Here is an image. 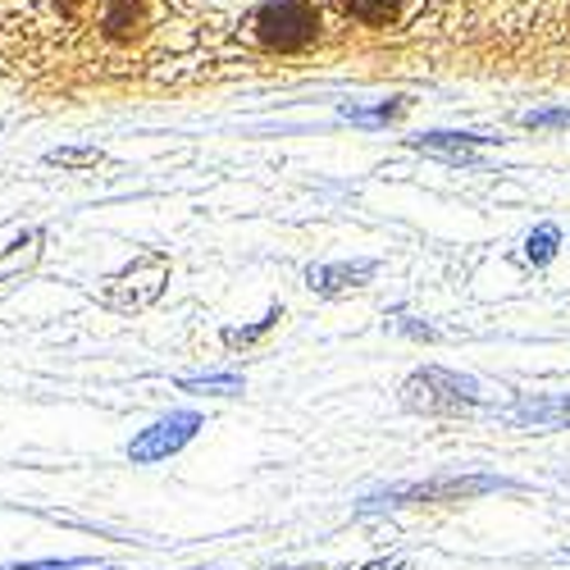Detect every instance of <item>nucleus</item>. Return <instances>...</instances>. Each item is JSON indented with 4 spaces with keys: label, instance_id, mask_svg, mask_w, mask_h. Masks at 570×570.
<instances>
[{
    "label": "nucleus",
    "instance_id": "18",
    "mask_svg": "<svg viewBox=\"0 0 570 570\" xmlns=\"http://www.w3.org/2000/svg\"><path fill=\"white\" fill-rule=\"evenodd\" d=\"M566 119H570L566 110H552V115H530L525 124H530V128H557V124H566Z\"/></svg>",
    "mask_w": 570,
    "mask_h": 570
},
{
    "label": "nucleus",
    "instance_id": "11",
    "mask_svg": "<svg viewBox=\"0 0 570 570\" xmlns=\"http://www.w3.org/2000/svg\"><path fill=\"white\" fill-rule=\"evenodd\" d=\"M515 420H525V424H570V397H520Z\"/></svg>",
    "mask_w": 570,
    "mask_h": 570
},
{
    "label": "nucleus",
    "instance_id": "20",
    "mask_svg": "<svg viewBox=\"0 0 570 570\" xmlns=\"http://www.w3.org/2000/svg\"><path fill=\"white\" fill-rule=\"evenodd\" d=\"M73 6H78V0H65V10H73Z\"/></svg>",
    "mask_w": 570,
    "mask_h": 570
},
{
    "label": "nucleus",
    "instance_id": "5",
    "mask_svg": "<svg viewBox=\"0 0 570 570\" xmlns=\"http://www.w3.org/2000/svg\"><path fill=\"white\" fill-rule=\"evenodd\" d=\"M202 411H193V406H183V411H169V415H160V420H151L147 430H141L132 443H128V461L132 465H160V461H169V456H178L187 443H193L197 434H202Z\"/></svg>",
    "mask_w": 570,
    "mask_h": 570
},
{
    "label": "nucleus",
    "instance_id": "6",
    "mask_svg": "<svg viewBox=\"0 0 570 570\" xmlns=\"http://www.w3.org/2000/svg\"><path fill=\"white\" fill-rule=\"evenodd\" d=\"M379 274V261H334V265H311L302 278L315 297H347Z\"/></svg>",
    "mask_w": 570,
    "mask_h": 570
},
{
    "label": "nucleus",
    "instance_id": "13",
    "mask_svg": "<svg viewBox=\"0 0 570 570\" xmlns=\"http://www.w3.org/2000/svg\"><path fill=\"white\" fill-rule=\"evenodd\" d=\"M343 6H347L352 19H361V23H370V28H384V23L397 19L402 0H343Z\"/></svg>",
    "mask_w": 570,
    "mask_h": 570
},
{
    "label": "nucleus",
    "instance_id": "15",
    "mask_svg": "<svg viewBox=\"0 0 570 570\" xmlns=\"http://www.w3.org/2000/svg\"><path fill=\"white\" fill-rule=\"evenodd\" d=\"M10 570H110L106 561H91V557H46V561H19Z\"/></svg>",
    "mask_w": 570,
    "mask_h": 570
},
{
    "label": "nucleus",
    "instance_id": "8",
    "mask_svg": "<svg viewBox=\"0 0 570 570\" xmlns=\"http://www.w3.org/2000/svg\"><path fill=\"white\" fill-rule=\"evenodd\" d=\"M41 228H28V233H19L14 243L0 252V283H10V278H19V274H28L37 261H41Z\"/></svg>",
    "mask_w": 570,
    "mask_h": 570
},
{
    "label": "nucleus",
    "instance_id": "10",
    "mask_svg": "<svg viewBox=\"0 0 570 570\" xmlns=\"http://www.w3.org/2000/svg\"><path fill=\"white\" fill-rule=\"evenodd\" d=\"M183 393H202V397H243L247 393V379L237 370H219V374H187L178 379Z\"/></svg>",
    "mask_w": 570,
    "mask_h": 570
},
{
    "label": "nucleus",
    "instance_id": "2",
    "mask_svg": "<svg viewBox=\"0 0 570 570\" xmlns=\"http://www.w3.org/2000/svg\"><path fill=\"white\" fill-rule=\"evenodd\" d=\"M484 402L480 379H470L448 365H420L402 384V406L411 415H461Z\"/></svg>",
    "mask_w": 570,
    "mask_h": 570
},
{
    "label": "nucleus",
    "instance_id": "3",
    "mask_svg": "<svg viewBox=\"0 0 570 570\" xmlns=\"http://www.w3.org/2000/svg\"><path fill=\"white\" fill-rule=\"evenodd\" d=\"M165 283H169V256L147 247V252H137L119 274H110L101 283L97 302L106 311H119V315H141L147 306H156L165 297Z\"/></svg>",
    "mask_w": 570,
    "mask_h": 570
},
{
    "label": "nucleus",
    "instance_id": "4",
    "mask_svg": "<svg viewBox=\"0 0 570 570\" xmlns=\"http://www.w3.org/2000/svg\"><path fill=\"white\" fill-rule=\"evenodd\" d=\"M252 28H256V41L269 46V51H302L320 32V14L311 0H269L252 19Z\"/></svg>",
    "mask_w": 570,
    "mask_h": 570
},
{
    "label": "nucleus",
    "instance_id": "9",
    "mask_svg": "<svg viewBox=\"0 0 570 570\" xmlns=\"http://www.w3.org/2000/svg\"><path fill=\"white\" fill-rule=\"evenodd\" d=\"M484 141H493V137H474V132H430V137H415V147L430 151V156H443V160L470 165V160H474V147H484Z\"/></svg>",
    "mask_w": 570,
    "mask_h": 570
},
{
    "label": "nucleus",
    "instance_id": "14",
    "mask_svg": "<svg viewBox=\"0 0 570 570\" xmlns=\"http://www.w3.org/2000/svg\"><path fill=\"white\" fill-rule=\"evenodd\" d=\"M557 247H561V228H557V224H539V228L525 237V261H530V265H548V261L557 256Z\"/></svg>",
    "mask_w": 570,
    "mask_h": 570
},
{
    "label": "nucleus",
    "instance_id": "16",
    "mask_svg": "<svg viewBox=\"0 0 570 570\" xmlns=\"http://www.w3.org/2000/svg\"><path fill=\"white\" fill-rule=\"evenodd\" d=\"M51 165H60V169H97V165H106V156L97 147H69V151H51Z\"/></svg>",
    "mask_w": 570,
    "mask_h": 570
},
{
    "label": "nucleus",
    "instance_id": "17",
    "mask_svg": "<svg viewBox=\"0 0 570 570\" xmlns=\"http://www.w3.org/2000/svg\"><path fill=\"white\" fill-rule=\"evenodd\" d=\"M393 328L397 334H406V338H415V343H439V328L434 324H424V320H411V315H393Z\"/></svg>",
    "mask_w": 570,
    "mask_h": 570
},
{
    "label": "nucleus",
    "instance_id": "12",
    "mask_svg": "<svg viewBox=\"0 0 570 570\" xmlns=\"http://www.w3.org/2000/svg\"><path fill=\"white\" fill-rule=\"evenodd\" d=\"M278 320H283V306H269V311H265L261 320H252V324H228L224 334H219V343L233 347V352H237V347H256V343L269 334V328H278Z\"/></svg>",
    "mask_w": 570,
    "mask_h": 570
},
{
    "label": "nucleus",
    "instance_id": "1",
    "mask_svg": "<svg viewBox=\"0 0 570 570\" xmlns=\"http://www.w3.org/2000/svg\"><path fill=\"white\" fill-rule=\"evenodd\" d=\"M515 489L502 474H439V480H424V484H402V489H384V493H370L356 511H397V507H439V502H470V498H484V493H502Z\"/></svg>",
    "mask_w": 570,
    "mask_h": 570
},
{
    "label": "nucleus",
    "instance_id": "19",
    "mask_svg": "<svg viewBox=\"0 0 570 570\" xmlns=\"http://www.w3.org/2000/svg\"><path fill=\"white\" fill-rule=\"evenodd\" d=\"M361 570H411V561H402V557H379V561H365Z\"/></svg>",
    "mask_w": 570,
    "mask_h": 570
},
{
    "label": "nucleus",
    "instance_id": "7",
    "mask_svg": "<svg viewBox=\"0 0 570 570\" xmlns=\"http://www.w3.org/2000/svg\"><path fill=\"white\" fill-rule=\"evenodd\" d=\"M151 19H160V0H106V14H101V28L106 37L115 41H128L147 28Z\"/></svg>",
    "mask_w": 570,
    "mask_h": 570
}]
</instances>
